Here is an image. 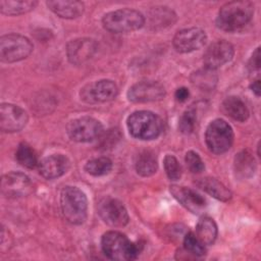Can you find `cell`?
Returning <instances> with one entry per match:
<instances>
[{"label": "cell", "mask_w": 261, "mask_h": 261, "mask_svg": "<svg viewBox=\"0 0 261 261\" xmlns=\"http://www.w3.org/2000/svg\"><path fill=\"white\" fill-rule=\"evenodd\" d=\"M254 14V6L249 1H230L219 10L216 25L224 32H236L247 25Z\"/></svg>", "instance_id": "cell-1"}, {"label": "cell", "mask_w": 261, "mask_h": 261, "mask_svg": "<svg viewBox=\"0 0 261 261\" xmlns=\"http://www.w3.org/2000/svg\"><path fill=\"white\" fill-rule=\"evenodd\" d=\"M60 206L62 214L68 222L79 225L87 219L88 199L79 188L71 186L63 188L60 194Z\"/></svg>", "instance_id": "cell-2"}, {"label": "cell", "mask_w": 261, "mask_h": 261, "mask_svg": "<svg viewBox=\"0 0 261 261\" xmlns=\"http://www.w3.org/2000/svg\"><path fill=\"white\" fill-rule=\"evenodd\" d=\"M103 253L111 260L127 261L134 260L139 255V248L125 234L109 230L101 239Z\"/></svg>", "instance_id": "cell-3"}, {"label": "cell", "mask_w": 261, "mask_h": 261, "mask_svg": "<svg viewBox=\"0 0 261 261\" xmlns=\"http://www.w3.org/2000/svg\"><path fill=\"white\" fill-rule=\"evenodd\" d=\"M102 23L108 32L123 34L141 29L145 24V17L138 10L122 8L106 13L102 18Z\"/></svg>", "instance_id": "cell-4"}, {"label": "cell", "mask_w": 261, "mask_h": 261, "mask_svg": "<svg viewBox=\"0 0 261 261\" xmlns=\"http://www.w3.org/2000/svg\"><path fill=\"white\" fill-rule=\"evenodd\" d=\"M127 128L136 139L153 140L159 137L163 126L158 115L151 111L140 110L128 116Z\"/></svg>", "instance_id": "cell-5"}, {"label": "cell", "mask_w": 261, "mask_h": 261, "mask_svg": "<svg viewBox=\"0 0 261 261\" xmlns=\"http://www.w3.org/2000/svg\"><path fill=\"white\" fill-rule=\"evenodd\" d=\"M205 141L208 149L212 153H225L233 143L232 128L225 120L220 118L214 119L206 128Z\"/></svg>", "instance_id": "cell-6"}, {"label": "cell", "mask_w": 261, "mask_h": 261, "mask_svg": "<svg viewBox=\"0 0 261 261\" xmlns=\"http://www.w3.org/2000/svg\"><path fill=\"white\" fill-rule=\"evenodd\" d=\"M33 51L31 41L18 34H7L0 38V59L12 63L25 59Z\"/></svg>", "instance_id": "cell-7"}, {"label": "cell", "mask_w": 261, "mask_h": 261, "mask_svg": "<svg viewBox=\"0 0 261 261\" xmlns=\"http://www.w3.org/2000/svg\"><path fill=\"white\" fill-rule=\"evenodd\" d=\"M103 134L101 122L90 116H83L71 120L67 125L68 137L79 143L97 140Z\"/></svg>", "instance_id": "cell-8"}, {"label": "cell", "mask_w": 261, "mask_h": 261, "mask_svg": "<svg viewBox=\"0 0 261 261\" xmlns=\"http://www.w3.org/2000/svg\"><path fill=\"white\" fill-rule=\"evenodd\" d=\"M98 214L111 227H122L129 221L128 213L123 204L111 197L103 198L98 203Z\"/></svg>", "instance_id": "cell-9"}, {"label": "cell", "mask_w": 261, "mask_h": 261, "mask_svg": "<svg viewBox=\"0 0 261 261\" xmlns=\"http://www.w3.org/2000/svg\"><path fill=\"white\" fill-rule=\"evenodd\" d=\"M118 93L116 84L110 80H100L89 84L81 91L82 99L87 103H102L113 100Z\"/></svg>", "instance_id": "cell-10"}, {"label": "cell", "mask_w": 261, "mask_h": 261, "mask_svg": "<svg viewBox=\"0 0 261 261\" xmlns=\"http://www.w3.org/2000/svg\"><path fill=\"white\" fill-rule=\"evenodd\" d=\"M1 192L6 198L25 197L33 192V184L24 173L12 171L2 176Z\"/></svg>", "instance_id": "cell-11"}, {"label": "cell", "mask_w": 261, "mask_h": 261, "mask_svg": "<svg viewBox=\"0 0 261 261\" xmlns=\"http://www.w3.org/2000/svg\"><path fill=\"white\" fill-rule=\"evenodd\" d=\"M27 112L19 106L2 103L0 106V128L4 133L21 130L28 122Z\"/></svg>", "instance_id": "cell-12"}, {"label": "cell", "mask_w": 261, "mask_h": 261, "mask_svg": "<svg viewBox=\"0 0 261 261\" xmlns=\"http://www.w3.org/2000/svg\"><path fill=\"white\" fill-rule=\"evenodd\" d=\"M165 96L164 87L154 81H144L132 86L127 92V98L134 103H146L159 101Z\"/></svg>", "instance_id": "cell-13"}, {"label": "cell", "mask_w": 261, "mask_h": 261, "mask_svg": "<svg viewBox=\"0 0 261 261\" xmlns=\"http://www.w3.org/2000/svg\"><path fill=\"white\" fill-rule=\"evenodd\" d=\"M207 41L206 33L200 28H189L178 31L173 37V47L177 52L189 53L200 49Z\"/></svg>", "instance_id": "cell-14"}, {"label": "cell", "mask_w": 261, "mask_h": 261, "mask_svg": "<svg viewBox=\"0 0 261 261\" xmlns=\"http://www.w3.org/2000/svg\"><path fill=\"white\" fill-rule=\"evenodd\" d=\"M233 46L224 40L212 43L204 53L203 61L205 67L216 69L230 61L233 57Z\"/></svg>", "instance_id": "cell-15"}, {"label": "cell", "mask_w": 261, "mask_h": 261, "mask_svg": "<svg viewBox=\"0 0 261 261\" xmlns=\"http://www.w3.org/2000/svg\"><path fill=\"white\" fill-rule=\"evenodd\" d=\"M97 43L90 38H80L70 41L66 46V55L70 63L81 65L89 61L97 52Z\"/></svg>", "instance_id": "cell-16"}, {"label": "cell", "mask_w": 261, "mask_h": 261, "mask_svg": "<svg viewBox=\"0 0 261 261\" xmlns=\"http://www.w3.org/2000/svg\"><path fill=\"white\" fill-rule=\"evenodd\" d=\"M171 195L181 204L187 210L194 214H200L205 211L207 202L203 196L196 191L181 187V186H170L169 189Z\"/></svg>", "instance_id": "cell-17"}, {"label": "cell", "mask_w": 261, "mask_h": 261, "mask_svg": "<svg viewBox=\"0 0 261 261\" xmlns=\"http://www.w3.org/2000/svg\"><path fill=\"white\" fill-rule=\"evenodd\" d=\"M69 167V160L63 154H53L39 163L40 174L47 179H54L63 175Z\"/></svg>", "instance_id": "cell-18"}, {"label": "cell", "mask_w": 261, "mask_h": 261, "mask_svg": "<svg viewBox=\"0 0 261 261\" xmlns=\"http://www.w3.org/2000/svg\"><path fill=\"white\" fill-rule=\"evenodd\" d=\"M147 19L152 30H160L172 25L176 20V15L166 6H155L148 11Z\"/></svg>", "instance_id": "cell-19"}, {"label": "cell", "mask_w": 261, "mask_h": 261, "mask_svg": "<svg viewBox=\"0 0 261 261\" xmlns=\"http://www.w3.org/2000/svg\"><path fill=\"white\" fill-rule=\"evenodd\" d=\"M47 6L56 15L66 19L76 18L84 12V3L81 1H47Z\"/></svg>", "instance_id": "cell-20"}, {"label": "cell", "mask_w": 261, "mask_h": 261, "mask_svg": "<svg viewBox=\"0 0 261 261\" xmlns=\"http://www.w3.org/2000/svg\"><path fill=\"white\" fill-rule=\"evenodd\" d=\"M256 169V161L254 156L249 150L239 152L233 161L234 174L240 179L251 177Z\"/></svg>", "instance_id": "cell-21"}, {"label": "cell", "mask_w": 261, "mask_h": 261, "mask_svg": "<svg viewBox=\"0 0 261 261\" xmlns=\"http://www.w3.org/2000/svg\"><path fill=\"white\" fill-rule=\"evenodd\" d=\"M196 185L203 190L204 192H206L207 194H209L210 196H212L213 198L219 200V201H223L226 202L228 200H230L231 198V192L228 190V188H226L222 182H220L219 180H217L216 178L213 177H202L199 178L196 181Z\"/></svg>", "instance_id": "cell-22"}, {"label": "cell", "mask_w": 261, "mask_h": 261, "mask_svg": "<svg viewBox=\"0 0 261 261\" xmlns=\"http://www.w3.org/2000/svg\"><path fill=\"white\" fill-rule=\"evenodd\" d=\"M222 110L227 116L238 121L247 120L250 114L245 102L237 96H229L225 98L222 102Z\"/></svg>", "instance_id": "cell-23"}, {"label": "cell", "mask_w": 261, "mask_h": 261, "mask_svg": "<svg viewBox=\"0 0 261 261\" xmlns=\"http://www.w3.org/2000/svg\"><path fill=\"white\" fill-rule=\"evenodd\" d=\"M195 234L203 245H212L217 237V225L215 221L208 216L202 217L196 225Z\"/></svg>", "instance_id": "cell-24"}, {"label": "cell", "mask_w": 261, "mask_h": 261, "mask_svg": "<svg viewBox=\"0 0 261 261\" xmlns=\"http://www.w3.org/2000/svg\"><path fill=\"white\" fill-rule=\"evenodd\" d=\"M157 158L156 155L150 150H144L140 152L135 161V167L138 174L142 176H150L157 170Z\"/></svg>", "instance_id": "cell-25"}, {"label": "cell", "mask_w": 261, "mask_h": 261, "mask_svg": "<svg viewBox=\"0 0 261 261\" xmlns=\"http://www.w3.org/2000/svg\"><path fill=\"white\" fill-rule=\"evenodd\" d=\"M38 4L37 1H11V0H1L0 1V11L6 15H18L27 13L35 8Z\"/></svg>", "instance_id": "cell-26"}, {"label": "cell", "mask_w": 261, "mask_h": 261, "mask_svg": "<svg viewBox=\"0 0 261 261\" xmlns=\"http://www.w3.org/2000/svg\"><path fill=\"white\" fill-rule=\"evenodd\" d=\"M191 81L196 87L200 89L211 90L217 83V75L215 74L214 69L205 67L204 69H200L194 72L191 76Z\"/></svg>", "instance_id": "cell-27"}, {"label": "cell", "mask_w": 261, "mask_h": 261, "mask_svg": "<svg viewBox=\"0 0 261 261\" xmlns=\"http://www.w3.org/2000/svg\"><path fill=\"white\" fill-rule=\"evenodd\" d=\"M15 158L20 165L30 169H33L38 165V157L35 150L24 142L18 145L15 152Z\"/></svg>", "instance_id": "cell-28"}, {"label": "cell", "mask_w": 261, "mask_h": 261, "mask_svg": "<svg viewBox=\"0 0 261 261\" xmlns=\"http://www.w3.org/2000/svg\"><path fill=\"white\" fill-rule=\"evenodd\" d=\"M112 169V161L108 157H98L89 160L85 165V170L94 176L108 174Z\"/></svg>", "instance_id": "cell-29"}, {"label": "cell", "mask_w": 261, "mask_h": 261, "mask_svg": "<svg viewBox=\"0 0 261 261\" xmlns=\"http://www.w3.org/2000/svg\"><path fill=\"white\" fill-rule=\"evenodd\" d=\"M184 249L187 253L198 257L203 256L206 253V246L203 245L192 231L188 232L184 238Z\"/></svg>", "instance_id": "cell-30"}, {"label": "cell", "mask_w": 261, "mask_h": 261, "mask_svg": "<svg viewBox=\"0 0 261 261\" xmlns=\"http://www.w3.org/2000/svg\"><path fill=\"white\" fill-rule=\"evenodd\" d=\"M165 172L170 180H177L181 176V166L172 155H166L163 160Z\"/></svg>", "instance_id": "cell-31"}, {"label": "cell", "mask_w": 261, "mask_h": 261, "mask_svg": "<svg viewBox=\"0 0 261 261\" xmlns=\"http://www.w3.org/2000/svg\"><path fill=\"white\" fill-rule=\"evenodd\" d=\"M196 120H197L196 111L194 109L186 110L180 116L178 121L179 130L185 135H189L193 133L196 125Z\"/></svg>", "instance_id": "cell-32"}, {"label": "cell", "mask_w": 261, "mask_h": 261, "mask_svg": "<svg viewBox=\"0 0 261 261\" xmlns=\"http://www.w3.org/2000/svg\"><path fill=\"white\" fill-rule=\"evenodd\" d=\"M185 161H186L187 167L193 173H200L205 168L204 162L202 161L199 154L196 153L195 151L187 152L186 157H185Z\"/></svg>", "instance_id": "cell-33"}, {"label": "cell", "mask_w": 261, "mask_h": 261, "mask_svg": "<svg viewBox=\"0 0 261 261\" xmlns=\"http://www.w3.org/2000/svg\"><path fill=\"white\" fill-rule=\"evenodd\" d=\"M248 68L251 73L259 72V70H260V48L259 47L253 52V54L248 62Z\"/></svg>", "instance_id": "cell-34"}, {"label": "cell", "mask_w": 261, "mask_h": 261, "mask_svg": "<svg viewBox=\"0 0 261 261\" xmlns=\"http://www.w3.org/2000/svg\"><path fill=\"white\" fill-rule=\"evenodd\" d=\"M175 99L178 101V102H185L189 96H190V92L187 88L185 87H181V88H178L176 91H175Z\"/></svg>", "instance_id": "cell-35"}, {"label": "cell", "mask_w": 261, "mask_h": 261, "mask_svg": "<svg viewBox=\"0 0 261 261\" xmlns=\"http://www.w3.org/2000/svg\"><path fill=\"white\" fill-rule=\"evenodd\" d=\"M250 88L255 93L256 96H260V80H259V77H257L256 80H254L251 83Z\"/></svg>", "instance_id": "cell-36"}]
</instances>
